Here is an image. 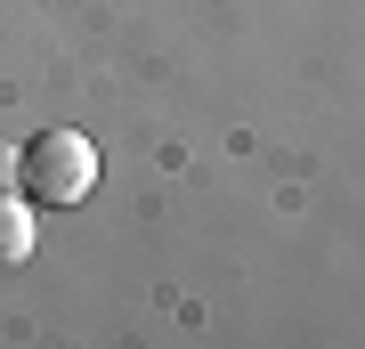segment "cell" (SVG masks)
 Masks as SVG:
<instances>
[{
  "mask_svg": "<svg viewBox=\"0 0 365 349\" xmlns=\"http://www.w3.org/2000/svg\"><path fill=\"white\" fill-rule=\"evenodd\" d=\"M16 187V146H0V195Z\"/></svg>",
  "mask_w": 365,
  "mask_h": 349,
  "instance_id": "3",
  "label": "cell"
},
{
  "mask_svg": "<svg viewBox=\"0 0 365 349\" xmlns=\"http://www.w3.org/2000/svg\"><path fill=\"white\" fill-rule=\"evenodd\" d=\"M25 260H33V203H25V195H0V268H25Z\"/></svg>",
  "mask_w": 365,
  "mask_h": 349,
  "instance_id": "2",
  "label": "cell"
},
{
  "mask_svg": "<svg viewBox=\"0 0 365 349\" xmlns=\"http://www.w3.org/2000/svg\"><path fill=\"white\" fill-rule=\"evenodd\" d=\"M16 187L33 195V203H81V195L98 187V146L81 138V130H41L33 146H16Z\"/></svg>",
  "mask_w": 365,
  "mask_h": 349,
  "instance_id": "1",
  "label": "cell"
}]
</instances>
